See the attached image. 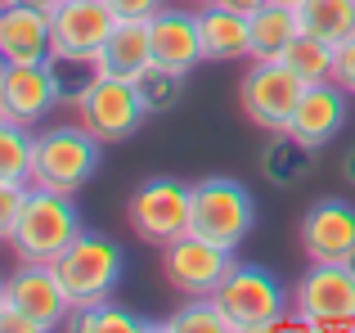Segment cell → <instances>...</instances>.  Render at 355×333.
<instances>
[{"label":"cell","mask_w":355,"mask_h":333,"mask_svg":"<svg viewBox=\"0 0 355 333\" xmlns=\"http://www.w3.org/2000/svg\"><path fill=\"white\" fill-rule=\"evenodd\" d=\"M81 230L86 225H81L77 194L27 185V198H23V207H18V221H14V230H9L5 244H9V253H14V262L54 266Z\"/></svg>","instance_id":"obj_1"},{"label":"cell","mask_w":355,"mask_h":333,"mask_svg":"<svg viewBox=\"0 0 355 333\" xmlns=\"http://www.w3.org/2000/svg\"><path fill=\"white\" fill-rule=\"evenodd\" d=\"M99 158H104V144L81 122L45 126V131H36V149H32V185L59 194H81L95 180Z\"/></svg>","instance_id":"obj_2"},{"label":"cell","mask_w":355,"mask_h":333,"mask_svg":"<svg viewBox=\"0 0 355 333\" xmlns=\"http://www.w3.org/2000/svg\"><path fill=\"white\" fill-rule=\"evenodd\" d=\"M121 271H126L121 244H113V239L99 234V230H81V234L68 244V253L54 262V275H59L72 311L113 298L117 284H121Z\"/></svg>","instance_id":"obj_3"},{"label":"cell","mask_w":355,"mask_h":333,"mask_svg":"<svg viewBox=\"0 0 355 333\" xmlns=\"http://www.w3.org/2000/svg\"><path fill=\"white\" fill-rule=\"evenodd\" d=\"M189 230L211 244L239 253L248 244V234L257 230V203H252V189L234 176H202L193 180V216Z\"/></svg>","instance_id":"obj_4"},{"label":"cell","mask_w":355,"mask_h":333,"mask_svg":"<svg viewBox=\"0 0 355 333\" xmlns=\"http://www.w3.org/2000/svg\"><path fill=\"white\" fill-rule=\"evenodd\" d=\"M211 298H216V307L225 311L230 333H266V329H275L279 320L288 316V302H293L288 289L266 271V266H252V262H239Z\"/></svg>","instance_id":"obj_5"},{"label":"cell","mask_w":355,"mask_h":333,"mask_svg":"<svg viewBox=\"0 0 355 333\" xmlns=\"http://www.w3.org/2000/svg\"><path fill=\"white\" fill-rule=\"evenodd\" d=\"M293 311L306 329H355V262H311L293 289Z\"/></svg>","instance_id":"obj_6"},{"label":"cell","mask_w":355,"mask_h":333,"mask_svg":"<svg viewBox=\"0 0 355 333\" xmlns=\"http://www.w3.org/2000/svg\"><path fill=\"white\" fill-rule=\"evenodd\" d=\"M72 113H77V122L86 126L104 149L108 144H126L130 135L148 122L139 86L126 81V77H108V72H95V81L81 90V99H77Z\"/></svg>","instance_id":"obj_7"},{"label":"cell","mask_w":355,"mask_h":333,"mask_svg":"<svg viewBox=\"0 0 355 333\" xmlns=\"http://www.w3.org/2000/svg\"><path fill=\"white\" fill-rule=\"evenodd\" d=\"M189 216H193V185L175 180V176L144 180L126 203V221L135 230V239H144L153 248H166L180 234H189Z\"/></svg>","instance_id":"obj_8"},{"label":"cell","mask_w":355,"mask_h":333,"mask_svg":"<svg viewBox=\"0 0 355 333\" xmlns=\"http://www.w3.org/2000/svg\"><path fill=\"white\" fill-rule=\"evenodd\" d=\"M302 77L288 68L284 59H252V68L243 72L239 81V104H243V117H248L257 131L275 135L288 126L297 99H302Z\"/></svg>","instance_id":"obj_9"},{"label":"cell","mask_w":355,"mask_h":333,"mask_svg":"<svg viewBox=\"0 0 355 333\" xmlns=\"http://www.w3.org/2000/svg\"><path fill=\"white\" fill-rule=\"evenodd\" d=\"M234 266H239V253L193 234V230L162 248V275L180 298H211Z\"/></svg>","instance_id":"obj_10"},{"label":"cell","mask_w":355,"mask_h":333,"mask_svg":"<svg viewBox=\"0 0 355 333\" xmlns=\"http://www.w3.org/2000/svg\"><path fill=\"white\" fill-rule=\"evenodd\" d=\"M5 302L23 311L41 333H50V329L72 320V302L63 293L59 275H54V266H41V262H18L5 275Z\"/></svg>","instance_id":"obj_11"},{"label":"cell","mask_w":355,"mask_h":333,"mask_svg":"<svg viewBox=\"0 0 355 333\" xmlns=\"http://www.w3.org/2000/svg\"><path fill=\"white\" fill-rule=\"evenodd\" d=\"M59 104V86H54L50 63H0V113L9 122H23L41 131V122Z\"/></svg>","instance_id":"obj_12"},{"label":"cell","mask_w":355,"mask_h":333,"mask_svg":"<svg viewBox=\"0 0 355 333\" xmlns=\"http://www.w3.org/2000/svg\"><path fill=\"white\" fill-rule=\"evenodd\" d=\"M306 262H355V203L315 198L297 225Z\"/></svg>","instance_id":"obj_13"},{"label":"cell","mask_w":355,"mask_h":333,"mask_svg":"<svg viewBox=\"0 0 355 333\" xmlns=\"http://www.w3.org/2000/svg\"><path fill=\"white\" fill-rule=\"evenodd\" d=\"M347 117H351V95L338 86V81H320V86L302 90V99H297V108H293V117H288L284 131L293 135V140H302L306 149L320 153L342 135Z\"/></svg>","instance_id":"obj_14"},{"label":"cell","mask_w":355,"mask_h":333,"mask_svg":"<svg viewBox=\"0 0 355 333\" xmlns=\"http://www.w3.org/2000/svg\"><path fill=\"white\" fill-rule=\"evenodd\" d=\"M148 36H153V63L189 77L198 63H207L202 54V27H198V5H162L148 18Z\"/></svg>","instance_id":"obj_15"},{"label":"cell","mask_w":355,"mask_h":333,"mask_svg":"<svg viewBox=\"0 0 355 333\" xmlns=\"http://www.w3.org/2000/svg\"><path fill=\"white\" fill-rule=\"evenodd\" d=\"M50 23H54V54L95 59L113 32L117 14L108 9V0H59L50 9Z\"/></svg>","instance_id":"obj_16"},{"label":"cell","mask_w":355,"mask_h":333,"mask_svg":"<svg viewBox=\"0 0 355 333\" xmlns=\"http://www.w3.org/2000/svg\"><path fill=\"white\" fill-rule=\"evenodd\" d=\"M54 23L50 9L0 0V63H50Z\"/></svg>","instance_id":"obj_17"},{"label":"cell","mask_w":355,"mask_h":333,"mask_svg":"<svg viewBox=\"0 0 355 333\" xmlns=\"http://www.w3.org/2000/svg\"><path fill=\"white\" fill-rule=\"evenodd\" d=\"M95 68L108 77H144L153 68V36H148V18H117L108 32L104 50L95 54Z\"/></svg>","instance_id":"obj_18"},{"label":"cell","mask_w":355,"mask_h":333,"mask_svg":"<svg viewBox=\"0 0 355 333\" xmlns=\"http://www.w3.org/2000/svg\"><path fill=\"white\" fill-rule=\"evenodd\" d=\"M198 27H202V54L207 63H230V59H252V18L239 9L207 0L198 5Z\"/></svg>","instance_id":"obj_19"},{"label":"cell","mask_w":355,"mask_h":333,"mask_svg":"<svg viewBox=\"0 0 355 333\" xmlns=\"http://www.w3.org/2000/svg\"><path fill=\"white\" fill-rule=\"evenodd\" d=\"M311 153L302 140H293L288 131H275L266 144H261V176H266V185H275V189H293V185H302L306 176H311Z\"/></svg>","instance_id":"obj_20"},{"label":"cell","mask_w":355,"mask_h":333,"mask_svg":"<svg viewBox=\"0 0 355 333\" xmlns=\"http://www.w3.org/2000/svg\"><path fill=\"white\" fill-rule=\"evenodd\" d=\"M302 23H297V9L284 0H270L252 14V59H284V50L297 41Z\"/></svg>","instance_id":"obj_21"},{"label":"cell","mask_w":355,"mask_h":333,"mask_svg":"<svg viewBox=\"0 0 355 333\" xmlns=\"http://www.w3.org/2000/svg\"><path fill=\"white\" fill-rule=\"evenodd\" d=\"M293 9L302 32L320 36L329 45H342L355 36V0H297Z\"/></svg>","instance_id":"obj_22"},{"label":"cell","mask_w":355,"mask_h":333,"mask_svg":"<svg viewBox=\"0 0 355 333\" xmlns=\"http://www.w3.org/2000/svg\"><path fill=\"white\" fill-rule=\"evenodd\" d=\"M32 149H36V131L32 126L0 117V180L32 185Z\"/></svg>","instance_id":"obj_23"},{"label":"cell","mask_w":355,"mask_h":333,"mask_svg":"<svg viewBox=\"0 0 355 333\" xmlns=\"http://www.w3.org/2000/svg\"><path fill=\"white\" fill-rule=\"evenodd\" d=\"M333 50L338 45L320 41L311 32H297V41L284 50V63L302 77V86H320V81H333Z\"/></svg>","instance_id":"obj_24"},{"label":"cell","mask_w":355,"mask_h":333,"mask_svg":"<svg viewBox=\"0 0 355 333\" xmlns=\"http://www.w3.org/2000/svg\"><path fill=\"white\" fill-rule=\"evenodd\" d=\"M68 325H72V329H81V333H148V329H157L153 320H144V316H135V311L117 307L113 298L95 302V307L72 311Z\"/></svg>","instance_id":"obj_25"},{"label":"cell","mask_w":355,"mask_h":333,"mask_svg":"<svg viewBox=\"0 0 355 333\" xmlns=\"http://www.w3.org/2000/svg\"><path fill=\"white\" fill-rule=\"evenodd\" d=\"M184 72H171V68H148L144 77H135V86H139V99H144V113L148 117H166V113H175L180 108V99H184Z\"/></svg>","instance_id":"obj_26"},{"label":"cell","mask_w":355,"mask_h":333,"mask_svg":"<svg viewBox=\"0 0 355 333\" xmlns=\"http://www.w3.org/2000/svg\"><path fill=\"white\" fill-rule=\"evenodd\" d=\"M157 329H166V333H230V320L216 307V298H184Z\"/></svg>","instance_id":"obj_27"},{"label":"cell","mask_w":355,"mask_h":333,"mask_svg":"<svg viewBox=\"0 0 355 333\" xmlns=\"http://www.w3.org/2000/svg\"><path fill=\"white\" fill-rule=\"evenodd\" d=\"M50 72H54V86H59V104L63 108H77L81 90L95 81V59H77V54H50Z\"/></svg>","instance_id":"obj_28"},{"label":"cell","mask_w":355,"mask_h":333,"mask_svg":"<svg viewBox=\"0 0 355 333\" xmlns=\"http://www.w3.org/2000/svg\"><path fill=\"white\" fill-rule=\"evenodd\" d=\"M23 198H27V185H9V180H0V244H5L9 230H14Z\"/></svg>","instance_id":"obj_29"},{"label":"cell","mask_w":355,"mask_h":333,"mask_svg":"<svg viewBox=\"0 0 355 333\" xmlns=\"http://www.w3.org/2000/svg\"><path fill=\"white\" fill-rule=\"evenodd\" d=\"M333 81H338V86L355 99V36L333 50Z\"/></svg>","instance_id":"obj_30"},{"label":"cell","mask_w":355,"mask_h":333,"mask_svg":"<svg viewBox=\"0 0 355 333\" xmlns=\"http://www.w3.org/2000/svg\"><path fill=\"white\" fill-rule=\"evenodd\" d=\"M162 5L166 0H108V9H113L117 18H153Z\"/></svg>","instance_id":"obj_31"},{"label":"cell","mask_w":355,"mask_h":333,"mask_svg":"<svg viewBox=\"0 0 355 333\" xmlns=\"http://www.w3.org/2000/svg\"><path fill=\"white\" fill-rule=\"evenodd\" d=\"M0 333H41V329H36V325H32V320H27L18 307L0 302Z\"/></svg>","instance_id":"obj_32"},{"label":"cell","mask_w":355,"mask_h":333,"mask_svg":"<svg viewBox=\"0 0 355 333\" xmlns=\"http://www.w3.org/2000/svg\"><path fill=\"white\" fill-rule=\"evenodd\" d=\"M220 5H230V9H239V14H248V18H252L261 5H270V0H220Z\"/></svg>","instance_id":"obj_33"},{"label":"cell","mask_w":355,"mask_h":333,"mask_svg":"<svg viewBox=\"0 0 355 333\" xmlns=\"http://www.w3.org/2000/svg\"><path fill=\"white\" fill-rule=\"evenodd\" d=\"M342 180H347L351 189H355V144H351L347 153H342Z\"/></svg>","instance_id":"obj_34"},{"label":"cell","mask_w":355,"mask_h":333,"mask_svg":"<svg viewBox=\"0 0 355 333\" xmlns=\"http://www.w3.org/2000/svg\"><path fill=\"white\" fill-rule=\"evenodd\" d=\"M18 5H36V9H54L59 0H18Z\"/></svg>","instance_id":"obj_35"},{"label":"cell","mask_w":355,"mask_h":333,"mask_svg":"<svg viewBox=\"0 0 355 333\" xmlns=\"http://www.w3.org/2000/svg\"><path fill=\"white\" fill-rule=\"evenodd\" d=\"M0 302H5V275H0Z\"/></svg>","instance_id":"obj_36"},{"label":"cell","mask_w":355,"mask_h":333,"mask_svg":"<svg viewBox=\"0 0 355 333\" xmlns=\"http://www.w3.org/2000/svg\"><path fill=\"white\" fill-rule=\"evenodd\" d=\"M189 5H207V0H189Z\"/></svg>","instance_id":"obj_37"},{"label":"cell","mask_w":355,"mask_h":333,"mask_svg":"<svg viewBox=\"0 0 355 333\" xmlns=\"http://www.w3.org/2000/svg\"><path fill=\"white\" fill-rule=\"evenodd\" d=\"M284 5H297V0H284Z\"/></svg>","instance_id":"obj_38"},{"label":"cell","mask_w":355,"mask_h":333,"mask_svg":"<svg viewBox=\"0 0 355 333\" xmlns=\"http://www.w3.org/2000/svg\"><path fill=\"white\" fill-rule=\"evenodd\" d=\"M0 117H5V113H0Z\"/></svg>","instance_id":"obj_39"}]
</instances>
